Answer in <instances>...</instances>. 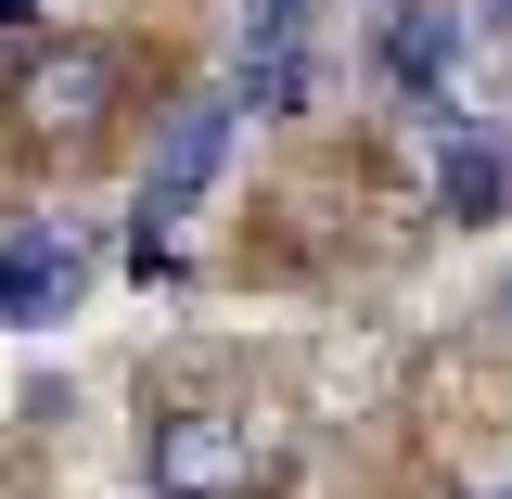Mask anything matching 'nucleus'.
<instances>
[{"instance_id":"0eeeda50","label":"nucleus","mask_w":512,"mask_h":499,"mask_svg":"<svg viewBox=\"0 0 512 499\" xmlns=\"http://www.w3.org/2000/svg\"><path fill=\"white\" fill-rule=\"evenodd\" d=\"M77 269H90V256L64 244V231H39V244H13V256H0V320H64V295H77Z\"/></svg>"},{"instance_id":"f03ea898","label":"nucleus","mask_w":512,"mask_h":499,"mask_svg":"<svg viewBox=\"0 0 512 499\" xmlns=\"http://www.w3.org/2000/svg\"><path fill=\"white\" fill-rule=\"evenodd\" d=\"M128 103V64L103 52V39H52V52H26V77H13V141L26 154H77V141H103Z\"/></svg>"},{"instance_id":"423d86ee","label":"nucleus","mask_w":512,"mask_h":499,"mask_svg":"<svg viewBox=\"0 0 512 499\" xmlns=\"http://www.w3.org/2000/svg\"><path fill=\"white\" fill-rule=\"evenodd\" d=\"M372 52H384V77H397L410 103H448V77H461V52H474V13H461V0H397Z\"/></svg>"},{"instance_id":"39448f33","label":"nucleus","mask_w":512,"mask_h":499,"mask_svg":"<svg viewBox=\"0 0 512 499\" xmlns=\"http://www.w3.org/2000/svg\"><path fill=\"white\" fill-rule=\"evenodd\" d=\"M423 180H436V218H461V231H487V218H512V128H487V116L436 128Z\"/></svg>"},{"instance_id":"6e6552de","label":"nucleus","mask_w":512,"mask_h":499,"mask_svg":"<svg viewBox=\"0 0 512 499\" xmlns=\"http://www.w3.org/2000/svg\"><path fill=\"white\" fill-rule=\"evenodd\" d=\"M500 308H512V295H500Z\"/></svg>"},{"instance_id":"7ed1b4c3","label":"nucleus","mask_w":512,"mask_h":499,"mask_svg":"<svg viewBox=\"0 0 512 499\" xmlns=\"http://www.w3.org/2000/svg\"><path fill=\"white\" fill-rule=\"evenodd\" d=\"M231 128H244V103H231V90L180 103V128H167V167H154V192H141V269H167L180 218L218 192V167H231Z\"/></svg>"},{"instance_id":"20e7f679","label":"nucleus","mask_w":512,"mask_h":499,"mask_svg":"<svg viewBox=\"0 0 512 499\" xmlns=\"http://www.w3.org/2000/svg\"><path fill=\"white\" fill-rule=\"evenodd\" d=\"M320 90V0H244V77L231 103L244 116H295Z\"/></svg>"},{"instance_id":"f257e3e1","label":"nucleus","mask_w":512,"mask_h":499,"mask_svg":"<svg viewBox=\"0 0 512 499\" xmlns=\"http://www.w3.org/2000/svg\"><path fill=\"white\" fill-rule=\"evenodd\" d=\"M141 474L167 499H256L269 487V436H256V410H231V397H180V410H154Z\"/></svg>"}]
</instances>
